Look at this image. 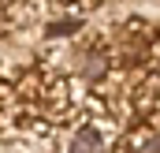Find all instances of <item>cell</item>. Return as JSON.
<instances>
[{"mask_svg": "<svg viewBox=\"0 0 160 153\" xmlns=\"http://www.w3.org/2000/svg\"><path fill=\"white\" fill-rule=\"evenodd\" d=\"M71 153H101V135H97L93 127H86L82 135H75V142H71Z\"/></svg>", "mask_w": 160, "mask_h": 153, "instance_id": "cell-1", "label": "cell"}, {"mask_svg": "<svg viewBox=\"0 0 160 153\" xmlns=\"http://www.w3.org/2000/svg\"><path fill=\"white\" fill-rule=\"evenodd\" d=\"M142 153H160V135H157V138H149V142H145V150H142Z\"/></svg>", "mask_w": 160, "mask_h": 153, "instance_id": "cell-2", "label": "cell"}]
</instances>
